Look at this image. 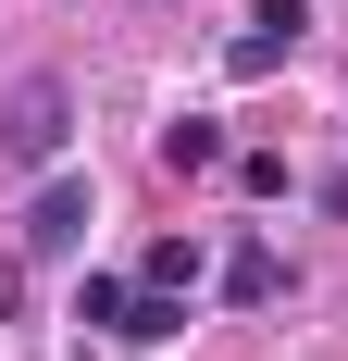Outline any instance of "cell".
Instances as JSON below:
<instances>
[{
    "mask_svg": "<svg viewBox=\"0 0 348 361\" xmlns=\"http://www.w3.org/2000/svg\"><path fill=\"white\" fill-rule=\"evenodd\" d=\"M63 137H75V87H63V75H25V87L0 100V162L50 175V162H63Z\"/></svg>",
    "mask_w": 348,
    "mask_h": 361,
    "instance_id": "cell-1",
    "label": "cell"
},
{
    "mask_svg": "<svg viewBox=\"0 0 348 361\" xmlns=\"http://www.w3.org/2000/svg\"><path fill=\"white\" fill-rule=\"evenodd\" d=\"M299 37H311V0H261V13H249L237 37H224V75H286V50H299Z\"/></svg>",
    "mask_w": 348,
    "mask_h": 361,
    "instance_id": "cell-2",
    "label": "cell"
},
{
    "mask_svg": "<svg viewBox=\"0 0 348 361\" xmlns=\"http://www.w3.org/2000/svg\"><path fill=\"white\" fill-rule=\"evenodd\" d=\"M75 237H87V175H63V162H50V187L25 200V250H37V262H63Z\"/></svg>",
    "mask_w": 348,
    "mask_h": 361,
    "instance_id": "cell-3",
    "label": "cell"
},
{
    "mask_svg": "<svg viewBox=\"0 0 348 361\" xmlns=\"http://www.w3.org/2000/svg\"><path fill=\"white\" fill-rule=\"evenodd\" d=\"M162 162H174V175H211V162H237V137H224L211 112H174V125H162Z\"/></svg>",
    "mask_w": 348,
    "mask_h": 361,
    "instance_id": "cell-4",
    "label": "cell"
},
{
    "mask_svg": "<svg viewBox=\"0 0 348 361\" xmlns=\"http://www.w3.org/2000/svg\"><path fill=\"white\" fill-rule=\"evenodd\" d=\"M274 287H286V262H274V237H237V250H224V299H237V312H261Z\"/></svg>",
    "mask_w": 348,
    "mask_h": 361,
    "instance_id": "cell-5",
    "label": "cell"
},
{
    "mask_svg": "<svg viewBox=\"0 0 348 361\" xmlns=\"http://www.w3.org/2000/svg\"><path fill=\"white\" fill-rule=\"evenodd\" d=\"M162 336H187V299H174V287H137V312H125V349H162Z\"/></svg>",
    "mask_w": 348,
    "mask_h": 361,
    "instance_id": "cell-6",
    "label": "cell"
},
{
    "mask_svg": "<svg viewBox=\"0 0 348 361\" xmlns=\"http://www.w3.org/2000/svg\"><path fill=\"white\" fill-rule=\"evenodd\" d=\"M125 312H137V287H125V274H87V287H75V324L125 336Z\"/></svg>",
    "mask_w": 348,
    "mask_h": 361,
    "instance_id": "cell-7",
    "label": "cell"
},
{
    "mask_svg": "<svg viewBox=\"0 0 348 361\" xmlns=\"http://www.w3.org/2000/svg\"><path fill=\"white\" fill-rule=\"evenodd\" d=\"M149 287H174V299L199 287V237H162V250H149Z\"/></svg>",
    "mask_w": 348,
    "mask_h": 361,
    "instance_id": "cell-8",
    "label": "cell"
},
{
    "mask_svg": "<svg viewBox=\"0 0 348 361\" xmlns=\"http://www.w3.org/2000/svg\"><path fill=\"white\" fill-rule=\"evenodd\" d=\"M237 187L249 200H286V149H237Z\"/></svg>",
    "mask_w": 348,
    "mask_h": 361,
    "instance_id": "cell-9",
    "label": "cell"
}]
</instances>
